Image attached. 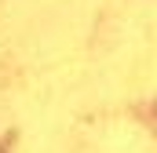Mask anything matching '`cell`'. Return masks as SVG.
<instances>
[{"label":"cell","mask_w":157,"mask_h":153,"mask_svg":"<svg viewBox=\"0 0 157 153\" xmlns=\"http://www.w3.org/2000/svg\"><path fill=\"white\" fill-rule=\"evenodd\" d=\"M15 150V131H7L4 139H0V153H11Z\"/></svg>","instance_id":"obj_1"},{"label":"cell","mask_w":157,"mask_h":153,"mask_svg":"<svg viewBox=\"0 0 157 153\" xmlns=\"http://www.w3.org/2000/svg\"><path fill=\"white\" fill-rule=\"evenodd\" d=\"M150 113H154V131H157V102L150 106Z\"/></svg>","instance_id":"obj_2"}]
</instances>
